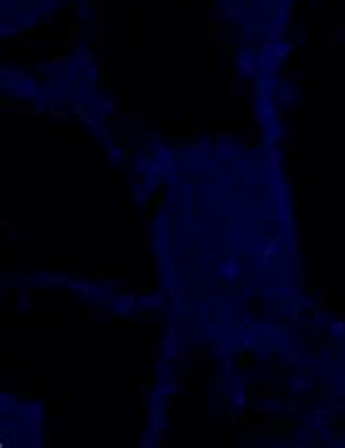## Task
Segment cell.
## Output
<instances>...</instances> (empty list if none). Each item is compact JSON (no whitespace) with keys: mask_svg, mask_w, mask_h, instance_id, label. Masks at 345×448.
<instances>
[{"mask_svg":"<svg viewBox=\"0 0 345 448\" xmlns=\"http://www.w3.org/2000/svg\"><path fill=\"white\" fill-rule=\"evenodd\" d=\"M238 273H240V269H238V265H236V263H225V265H221V267H218V276L225 278V280L238 278Z\"/></svg>","mask_w":345,"mask_h":448,"instance_id":"obj_1","label":"cell"}]
</instances>
